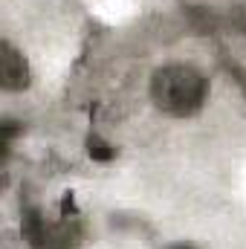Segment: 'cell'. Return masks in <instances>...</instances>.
<instances>
[{
    "instance_id": "cell-1",
    "label": "cell",
    "mask_w": 246,
    "mask_h": 249,
    "mask_svg": "<svg viewBox=\"0 0 246 249\" xmlns=\"http://www.w3.org/2000/svg\"><path fill=\"white\" fill-rule=\"evenodd\" d=\"M209 99V78L191 64H165L151 75V102L159 113L188 119L203 110Z\"/></svg>"
},
{
    "instance_id": "cell-4",
    "label": "cell",
    "mask_w": 246,
    "mask_h": 249,
    "mask_svg": "<svg viewBox=\"0 0 246 249\" xmlns=\"http://www.w3.org/2000/svg\"><path fill=\"white\" fill-rule=\"evenodd\" d=\"M168 249H194V247H188V244H177V247H168Z\"/></svg>"
},
{
    "instance_id": "cell-3",
    "label": "cell",
    "mask_w": 246,
    "mask_h": 249,
    "mask_svg": "<svg viewBox=\"0 0 246 249\" xmlns=\"http://www.w3.org/2000/svg\"><path fill=\"white\" fill-rule=\"evenodd\" d=\"M87 154H90V160H96V162H110V160L116 157V148H113L107 139H102L99 133H93V136H87Z\"/></svg>"
},
{
    "instance_id": "cell-2",
    "label": "cell",
    "mask_w": 246,
    "mask_h": 249,
    "mask_svg": "<svg viewBox=\"0 0 246 249\" xmlns=\"http://www.w3.org/2000/svg\"><path fill=\"white\" fill-rule=\"evenodd\" d=\"M0 81H3V90H9V93H20L32 84L29 64L12 41L0 44Z\"/></svg>"
}]
</instances>
